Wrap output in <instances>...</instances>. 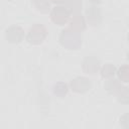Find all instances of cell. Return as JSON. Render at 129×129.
<instances>
[{"label":"cell","instance_id":"cell-1","mask_svg":"<svg viewBox=\"0 0 129 129\" xmlns=\"http://www.w3.org/2000/svg\"><path fill=\"white\" fill-rule=\"evenodd\" d=\"M59 41L60 43L71 49L78 48L82 43V36L79 33V31L73 30V29H64L61 31L59 35Z\"/></svg>","mask_w":129,"mask_h":129},{"label":"cell","instance_id":"cell-2","mask_svg":"<svg viewBox=\"0 0 129 129\" xmlns=\"http://www.w3.org/2000/svg\"><path fill=\"white\" fill-rule=\"evenodd\" d=\"M46 36V29L41 24H34L30 27L28 33H27V40L30 43L38 44L40 43L44 37Z\"/></svg>","mask_w":129,"mask_h":129},{"label":"cell","instance_id":"cell-3","mask_svg":"<svg viewBox=\"0 0 129 129\" xmlns=\"http://www.w3.org/2000/svg\"><path fill=\"white\" fill-rule=\"evenodd\" d=\"M51 19L56 24H64L70 16V11L62 6H56L52 9L50 13Z\"/></svg>","mask_w":129,"mask_h":129},{"label":"cell","instance_id":"cell-4","mask_svg":"<svg viewBox=\"0 0 129 129\" xmlns=\"http://www.w3.org/2000/svg\"><path fill=\"white\" fill-rule=\"evenodd\" d=\"M24 31L18 25H13L7 28L6 30V38L11 42H19L23 38Z\"/></svg>","mask_w":129,"mask_h":129},{"label":"cell","instance_id":"cell-5","mask_svg":"<svg viewBox=\"0 0 129 129\" xmlns=\"http://www.w3.org/2000/svg\"><path fill=\"white\" fill-rule=\"evenodd\" d=\"M90 86H91L90 81L84 77H78L71 82L72 89L78 93H83V92L88 91L90 89Z\"/></svg>","mask_w":129,"mask_h":129},{"label":"cell","instance_id":"cell-6","mask_svg":"<svg viewBox=\"0 0 129 129\" xmlns=\"http://www.w3.org/2000/svg\"><path fill=\"white\" fill-rule=\"evenodd\" d=\"M99 68H100V61L95 56L90 55L85 57V59L83 60V70L86 73L94 74L99 70Z\"/></svg>","mask_w":129,"mask_h":129},{"label":"cell","instance_id":"cell-7","mask_svg":"<svg viewBox=\"0 0 129 129\" xmlns=\"http://www.w3.org/2000/svg\"><path fill=\"white\" fill-rule=\"evenodd\" d=\"M87 19L90 24L92 25H98L100 24L102 20V15H101V10L97 6H91L87 9Z\"/></svg>","mask_w":129,"mask_h":129},{"label":"cell","instance_id":"cell-8","mask_svg":"<svg viewBox=\"0 0 129 129\" xmlns=\"http://www.w3.org/2000/svg\"><path fill=\"white\" fill-rule=\"evenodd\" d=\"M70 28L76 31H81L85 28V20L81 13L77 12L74 14L70 22Z\"/></svg>","mask_w":129,"mask_h":129},{"label":"cell","instance_id":"cell-9","mask_svg":"<svg viewBox=\"0 0 129 129\" xmlns=\"http://www.w3.org/2000/svg\"><path fill=\"white\" fill-rule=\"evenodd\" d=\"M121 87H122L121 84L117 80H114V79H111V80L107 81L106 84H105V88L110 93H117Z\"/></svg>","mask_w":129,"mask_h":129},{"label":"cell","instance_id":"cell-10","mask_svg":"<svg viewBox=\"0 0 129 129\" xmlns=\"http://www.w3.org/2000/svg\"><path fill=\"white\" fill-rule=\"evenodd\" d=\"M53 93L57 97H63L68 93V85L64 83H56L53 87Z\"/></svg>","mask_w":129,"mask_h":129},{"label":"cell","instance_id":"cell-11","mask_svg":"<svg viewBox=\"0 0 129 129\" xmlns=\"http://www.w3.org/2000/svg\"><path fill=\"white\" fill-rule=\"evenodd\" d=\"M33 3L41 12H47L50 7V0H33Z\"/></svg>","mask_w":129,"mask_h":129},{"label":"cell","instance_id":"cell-12","mask_svg":"<svg viewBox=\"0 0 129 129\" xmlns=\"http://www.w3.org/2000/svg\"><path fill=\"white\" fill-rule=\"evenodd\" d=\"M67 6H68L67 9L69 11H73V12L77 13L82 8V1L81 0H70L68 2V5Z\"/></svg>","mask_w":129,"mask_h":129},{"label":"cell","instance_id":"cell-13","mask_svg":"<svg viewBox=\"0 0 129 129\" xmlns=\"http://www.w3.org/2000/svg\"><path fill=\"white\" fill-rule=\"evenodd\" d=\"M115 71H116V69H115V67L113 66V64H111V63H107V64H105L103 68H102V76L103 77H107V78H109V77H112L114 74H115Z\"/></svg>","mask_w":129,"mask_h":129},{"label":"cell","instance_id":"cell-14","mask_svg":"<svg viewBox=\"0 0 129 129\" xmlns=\"http://www.w3.org/2000/svg\"><path fill=\"white\" fill-rule=\"evenodd\" d=\"M118 77L121 81L123 82H128V78H129V71H128V67L126 64L122 66L119 70H118Z\"/></svg>","mask_w":129,"mask_h":129},{"label":"cell","instance_id":"cell-15","mask_svg":"<svg viewBox=\"0 0 129 129\" xmlns=\"http://www.w3.org/2000/svg\"><path fill=\"white\" fill-rule=\"evenodd\" d=\"M117 93H118L119 100H121V102L128 103V90L126 87H121Z\"/></svg>","mask_w":129,"mask_h":129},{"label":"cell","instance_id":"cell-16","mask_svg":"<svg viewBox=\"0 0 129 129\" xmlns=\"http://www.w3.org/2000/svg\"><path fill=\"white\" fill-rule=\"evenodd\" d=\"M52 1L55 3H62V2H66L67 0H52Z\"/></svg>","mask_w":129,"mask_h":129},{"label":"cell","instance_id":"cell-17","mask_svg":"<svg viewBox=\"0 0 129 129\" xmlns=\"http://www.w3.org/2000/svg\"><path fill=\"white\" fill-rule=\"evenodd\" d=\"M89 1H91V2H93V3H98V2H100V0H89Z\"/></svg>","mask_w":129,"mask_h":129}]
</instances>
